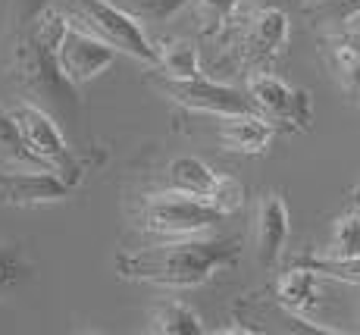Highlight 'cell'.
<instances>
[{
	"mask_svg": "<svg viewBox=\"0 0 360 335\" xmlns=\"http://www.w3.org/2000/svg\"><path fill=\"white\" fill-rule=\"evenodd\" d=\"M241 257L235 239H166L154 248H141L116 257V273L131 282H154L169 289H195L210 282L217 273L232 270Z\"/></svg>",
	"mask_w": 360,
	"mask_h": 335,
	"instance_id": "1",
	"label": "cell"
},
{
	"mask_svg": "<svg viewBox=\"0 0 360 335\" xmlns=\"http://www.w3.org/2000/svg\"><path fill=\"white\" fill-rule=\"evenodd\" d=\"M69 25V16L57 6H44L38 16L29 23L25 34L16 44V75L25 85V91L47 97L53 103H75L79 88H72L60 72L57 51L63 32Z\"/></svg>",
	"mask_w": 360,
	"mask_h": 335,
	"instance_id": "2",
	"label": "cell"
},
{
	"mask_svg": "<svg viewBox=\"0 0 360 335\" xmlns=\"http://www.w3.org/2000/svg\"><path fill=\"white\" fill-rule=\"evenodd\" d=\"M223 210L200 198L182 191L150 194L141 201L138 210V226L144 232L163 235V239H188V235H204L223 220Z\"/></svg>",
	"mask_w": 360,
	"mask_h": 335,
	"instance_id": "3",
	"label": "cell"
},
{
	"mask_svg": "<svg viewBox=\"0 0 360 335\" xmlns=\"http://www.w3.org/2000/svg\"><path fill=\"white\" fill-rule=\"evenodd\" d=\"M245 94L251 97L254 113L263 116L273 129L292 132V135H304L314 129V97L307 88L288 85L266 69V72L248 75Z\"/></svg>",
	"mask_w": 360,
	"mask_h": 335,
	"instance_id": "4",
	"label": "cell"
},
{
	"mask_svg": "<svg viewBox=\"0 0 360 335\" xmlns=\"http://www.w3.org/2000/svg\"><path fill=\"white\" fill-rule=\"evenodd\" d=\"M10 113H13V120H16L19 132H22L25 148H29L47 170H53L66 185H72V188L85 179L88 166L69 151L60 125L53 122V116L47 113L44 107H38V103H16Z\"/></svg>",
	"mask_w": 360,
	"mask_h": 335,
	"instance_id": "5",
	"label": "cell"
},
{
	"mask_svg": "<svg viewBox=\"0 0 360 335\" xmlns=\"http://www.w3.org/2000/svg\"><path fill=\"white\" fill-rule=\"evenodd\" d=\"M75 10H79L85 29H91L94 34H101L110 47H116L120 53H129V57L148 63V66L157 69V47L154 41L144 34L141 23L131 19L129 13H122L116 4L110 0H72Z\"/></svg>",
	"mask_w": 360,
	"mask_h": 335,
	"instance_id": "6",
	"label": "cell"
},
{
	"mask_svg": "<svg viewBox=\"0 0 360 335\" xmlns=\"http://www.w3.org/2000/svg\"><path fill=\"white\" fill-rule=\"evenodd\" d=\"M150 85L163 91L169 101H176L185 110H198V113L210 116H229V113H254V103L245 91L223 82L207 79L204 72L191 75V79H169V75H154Z\"/></svg>",
	"mask_w": 360,
	"mask_h": 335,
	"instance_id": "7",
	"label": "cell"
},
{
	"mask_svg": "<svg viewBox=\"0 0 360 335\" xmlns=\"http://www.w3.org/2000/svg\"><path fill=\"white\" fill-rule=\"evenodd\" d=\"M285 44H288V16L282 10H273V6L241 19L232 34V51L238 63L254 66L257 72H266L279 60V53L285 51Z\"/></svg>",
	"mask_w": 360,
	"mask_h": 335,
	"instance_id": "8",
	"label": "cell"
},
{
	"mask_svg": "<svg viewBox=\"0 0 360 335\" xmlns=\"http://www.w3.org/2000/svg\"><path fill=\"white\" fill-rule=\"evenodd\" d=\"M166 185L169 191H182L191 198H200L207 204L219 207L223 213H232L245 201V185L235 182L232 176L210 170L200 157H176L166 166Z\"/></svg>",
	"mask_w": 360,
	"mask_h": 335,
	"instance_id": "9",
	"label": "cell"
},
{
	"mask_svg": "<svg viewBox=\"0 0 360 335\" xmlns=\"http://www.w3.org/2000/svg\"><path fill=\"white\" fill-rule=\"evenodd\" d=\"M116 60V47H110L101 34H94L91 29H82L69 19L63 41H60L57 63L60 72L72 88H82L88 82H94L101 72H107Z\"/></svg>",
	"mask_w": 360,
	"mask_h": 335,
	"instance_id": "10",
	"label": "cell"
},
{
	"mask_svg": "<svg viewBox=\"0 0 360 335\" xmlns=\"http://www.w3.org/2000/svg\"><path fill=\"white\" fill-rule=\"evenodd\" d=\"M72 194V185H66L47 166L38 170H13L0 172V204L6 207H41L57 204Z\"/></svg>",
	"mask_w": 360,
	"mask_h": 335,
	"instance_id": "11",
	"label": "cell"
},
{
	"mask_svg": "<svg viewBox=\"0 0 360 335\" xmlns=\"http://www.w3.org/2000/svg\"><path fill=\"white\" fill-rule=\"evenodd\" d=\"M288 232H292V213L282 198V191L269 188L260 194L257 213H254V251H257V263L273 270L279 263L282 251L288 244Z\"/></svg>",
	"mask_w": 360,
	"mask_h": 335,
	"instance_id": "12",
	"label": "cell"
},
{
	"mask_svg": "<svg viewBox=\"0 0 360 335\" xmlns=\"http://www.w3.org/2000/svg\"><path fill=\"white\" fill-rule=\"evenodd\" d=\"M273 132H276L273 125L257 113H229L219 116L217 138L223 144V151L257 157V153H266L269 141H273Z\"/></svg>",
	"mask_w": 360,
	"mask_h": 335,
	"instance_id": "13",
	"label": "cell"
},
{
	"mask_svg": "<svg viewBox=\"0 0 360 335\" xmlns=\"http://www.w3.org/2000/svg\"><path fill=\"white\" fill-rule=\"evenodd\" d=\"M323 60L348 97L360 94V32H335L323 38Z\"/></svg>",
	"mask_w": 360,
	"mask_h": 335,
	"instance_id": "14",
	"label": "cell"
},
{
	"mask_svg": "<svg viewBox=\"0 0 360 335\" xmlns=\"http://www.w3.org/2000/svg\"><path fill=\"white\" fill-rule=\"evenodd\" d=\"M316 291H320V276H316L314 270L295 263V267H288L285 273L279 276V282H276V289H273V301H279L285 310L297 313V317L314 320Z\"/></svg>",
	"mask_w": 360,
	"mask_h": 335,
	"instance_id": "15",
	"label": "cell"
},
{
	"mask_svg": "<svg viewBox=\"0 0 360 335\" xmlns=\"http://www.w3.org/2000/svg\"><path fill=\"white\" fill-rule=\"evenodd\" d=\"M148 329L157 335H200L204 332V320L191 310L188 304L176 301V298H160L150 307Z\"/></svg>",
	"mask_w": 360,
	"mask_h": 335,
	"instance_id": "16",
	"label": "cell"
},
{
	"mask_svg": "<svg viewBox=\"0 0 360 335\" xmlns=\"http://www.w3.org/2000/svg\"><path fill=\"white\" fill-rule=\"evenodd\" d=\"M157 47V69L169 79H191L200 75V60H198V44L188 38H169L160 41Z\"/></svg>",
	"mask_w": 360,
	"mask_h": 335,
	"instance_id": "17",
	"label": "cell"
},
{
	"mask_svg": "<svg viewBox=\"0 0 360 335\" xmlns=\"http://www.w3.org/2000/svg\"><path fill=\"white\" fill-rule=\"evenodd\" d=\"M0 163L13 166V170H38V166H44L25 148L16 120H13V113L4 107H0Z\"/></svg>",
	"mask_w": 360,
	"mask_h": 335,
	"instance_id": "18",
	"label": "cell"
},
{
	"mask_svg": "<svg viewBox=\"0 0 360 335\" xmlns=\"http://www.w3.org/2000/svg\"><path fill=\"white\" fill-rule=\"evenodd\" d=\"M323 257H332V260H351V257H360V210L342 213L335 222H332L326 254Z\"/></svg>",
	"mask_w": 360,
	"mask_h": 335,
	"instance_id": "19",
	"label": "cell"
},
{
	"mask_svg": "<svg viewBox=\"0 0 360 335\" xmlns=\"http://www.w3.org/2000/svg\"><path fill=\"white\" fill-rule=\"evenodd\" d=\"M301 10L314 25H345L360 16V0H304Z\"/></svg>",
	"mask_w": 360,
	"mask_h": 335,
	"instance_id": "20",
	"label": "cell"
},
{
	"mask_svg": "<svg viewBox=\"0 0 360 335\" xmlns=\"http://www.w3.org/2000/svg\"><path fill=\"white\" fill-rule=\"evenodd\" d=\"M110 4H116L138 23H166V19L179 16L191 0H110Z\"/></svg>",
	"mask_w": 360,
	"mask_h": 335,
	"instance_id": "21",
	"label": "cell"
},
{
	"mask_svg": "<svg viewBox=\"0 0 360 335\" xmlns=\"http://www.w3.org/2000/svg\"><path fill=\"white\" fill-rule=\"evenodd\" d=\"M29 273H32V263L25 260V251L19 244L0 241V298L16 289Z\"/></svg>",
	"mask_w": 360,
	"mask_h": 335,
	"instance_id": "22",
	"label": "cell"
},
{
	"mask_svg": "<svg viewBox=\"0 0 360 335\" xmlns=\"http://www.w3.org/2000/svg\"><path fill=\"white\" fill-rule=\"evenodd\" d=\"M295 263L314 270L320 279H338V282L360 285V257H351V260H332V257H297Z\"/></svg>",
	"mask_w": 360,
	"mask_h": 335,
	"instance_id": "23",
	"label": "cell"
},
{
	"mask_svg": "<svg viewBox=\"0 0 360 335\" xmlns=\"http://www.w3.org/2000/svg\"><path fill=\"white\" fill-rule=\"evenodd\" d=\"M241 0H198V16L207 34L223 32L238 19Z\"/></svg>",
	"mask_w": 360,
	"mask_h": 335,
	"instance_id": "24",
	"label": "cell"
},
{
	"mask_svg": "<svg viewBox=\"0 0 360 335\" xmlns=\"http://www.w3.org/2000/svg\"><path fill=\"white\" fill-rule=\"evenodd\" d=\"M357 97H360V94H357Z\"/></svg>",
	"mask_w": 360,
	"mask_h": 335,
	"instance_id": "25",
	"label": "cell"
}]
</instances>
